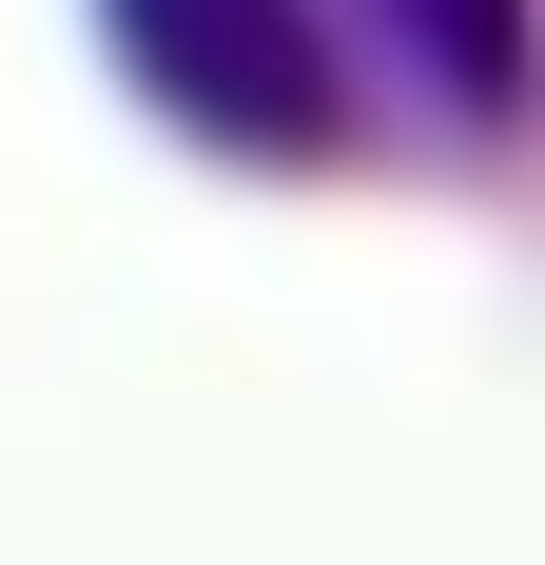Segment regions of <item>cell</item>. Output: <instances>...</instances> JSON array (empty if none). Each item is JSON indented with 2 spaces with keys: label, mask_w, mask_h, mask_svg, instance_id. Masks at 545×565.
<instances>
[{
  "label": "cell",
  "mask_w": 545,
  "mask_h": 565,
  "mask_svg": "<svg viewBox=\"0 0 545 565\" xmlns=\"http://www.w3.org/2000/svg\"><path fill=\"white\" fill-rule=\"evenodd\" d=\"M117 58L157 78V117H195V137H234V157H331V40L292 20V0H98Z\"/></svg>",
  "instance_id": "6da1fadb"
},
{
  "label": "cell",
  "mask_w": 545,
  "mask_h": 565,
  "mask_svg": "<svg viewBox=\"0 0 545 565\" xmlns=\"http://www.w3.org/2000/svg\"><path fill=\"white\" fill-rule=\"evenodd\" d=\"M389 20L429 40V78H448L468 117H506V98H526V0H389Z\"/></svg>",
  "instance_id": "7a4b0ae2"
}]
</instances>
